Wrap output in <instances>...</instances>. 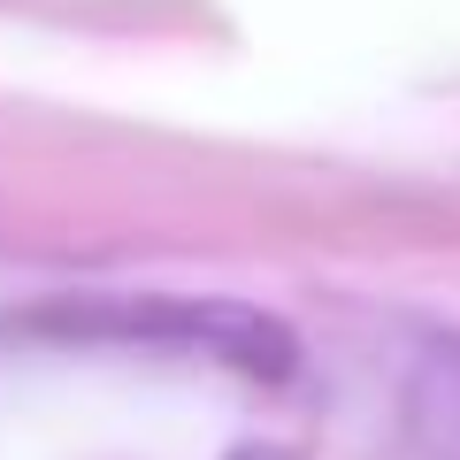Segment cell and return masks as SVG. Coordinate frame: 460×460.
<instances>
[{"label": "cell", "mask_w": 460, "mask_h": 460, "mask_svg": "<svg viewBox=\"0 0 460 460\" xmlns=\"http://www.w3.org/2000/svg\"><path fill=\"white\" fill-rule=\"evenodd\" d=\"M23 330L62 345H123V353H162V361H208L246 384H292L299 338L277 314L246 299H192V292H77L23 314Z\"/></svg>", "instance_id": "6da1fadb"}, {"label": "cell", "mask_w": 460, "mask_h": 460, "mask_svg": "<svg viewBox=\"0 0 460 460\" xmlns=\"http://www.w3.org/2000/svg\"><path fill=\"white\" fill-rule=\"evenodd\" d=\"M399 414L422 460H460V330H414L399 361Z\"/></svg>", "instance_id": "7a4b0ae2"}]
</instances>
